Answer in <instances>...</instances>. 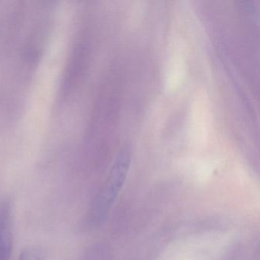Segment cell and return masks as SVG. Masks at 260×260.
I'll use <instances>...</instances> for the list:
<instances>
[{"label": "cell", "instance_id": "3", "mask_svg": "<svg viewBox=\"0 0 260 260\" xmlns=\"http://www.w3.org/2000/svg\"><path fill=\"white\" fill-rule=\"evenodd\" d=\"M19 260H43V258L39 251L28 248L21 253Z\"/></svg>", "mask_w": 260, "mask_h": 260}, {"label": "cell", "instance_id": "2", "mask_svg": "<svg viewBox=\"0 0 260 260\" xmlns=\"http://www.w3.org/2000/svg\"><path fill=\"white\" fill-rule=\"evenodd\" d=\"M13 249V223L11 204L0 200V260H11Z\"/></svg>", "mask_w": 260, "mask_h": 260}, {"label": "cell", "instance_id": "1", "mask_svg": "<svg viewBox=\"0 0 260 260\" xmlns=\"http://www.w3.org/2000/svg\"><path fill=\"white\" fill-rule=\"evenodd\" d=\"M129 165L130 155L127 151L122 152L117 158L106 183L95 199L92 210L93 223L103 222L110 211L125 182Z\"/></svg>", "mask_w": 260, "mask_h": 260}]
</instances>
